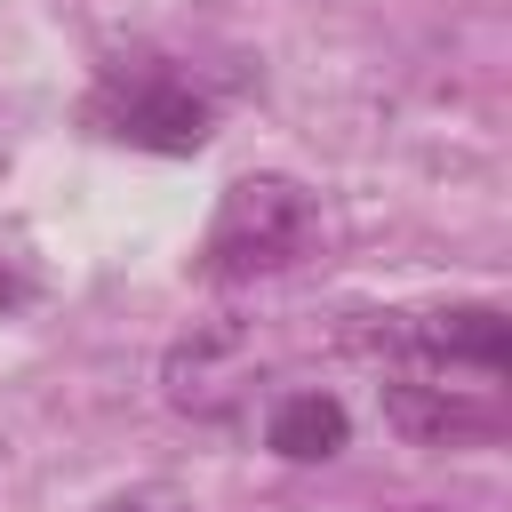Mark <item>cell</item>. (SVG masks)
Instances as JSON below:
<instances>
[{
  "instance_id": "cell-1",
  "label": "cell",
  "mask_w": 512,
  "mask_h": 512,
  "mask_svg": "<svg viewBox=\"0 0 512 512\" xmlns=\"http://www.w3.org/2000/svg\"><path fill=\"white\" fill-rule=\"evenodd\" d=\"M312 240H320V200L296 176H232L208 232H200L192 272L216 280V288H240V280L288 272Z\"/></svg>"
},
{
  "instance_id": "cell-2",
  "label": "cell",
  "mask_w": 512,
  "mask_h": 512,
  "mask_svg": "<svg viewBox=\"0 0 512 512\" xmlns=\"http://www.w3.org/2000/svg\"><path fill=\"white\" fill-rule=\"evenodd\" d=\"M360 352H384L416 376H480V384H504V360H512V336H504V312L496 304H416V312H368L352 328Z\"/></svg>"
},
{
  "instance_id": "cell-3",
  "label": "cell",
  "mask_w": 512,
  "mask_h": 512,
  "mask_svg": "<svg viewBox=\"0 0 512 512\" xmlns=\"http://www.w3.org/2000/svg\"><path fill=\"white\" fill-rule=\"evenodd\" d=\"M80 120L112 144H136V152H200L208 144V96H192V80H176L168 64L96 72Z\"/></svg>"
},
{
  "instance_id": "cell-4",
  "label": "cell",
  "mask_w": 512,
  "mask_h": 512,
  "mask_svg": "<svg viewBox=\"0 0 512 512\" xmlns=\"http://www.w3.org/2000/svg\"><path fill=\"white\" fill-rule=\"evenodd\" d=\"M384 424L416 448H464V440H496L504 408L488 400V384H448V376H384Z\"/></svg>"
},
{
  "instance_id": "cell-5",
  "label": "cell",
  "mask_w": 512,
  "mask_h": 512,
  "mask_svg": "<svg viewBox=\"0 0 512 512\" xmlns=\"http://www.w3.org/2000/svg\"><path fill=\"white\" fill-rule=\"evenodd\" d=\"M344 440H352V416H344L336 392H280L272 416H264V448L288 456V464H328Z\"/></svg>"
}]
</instances>
